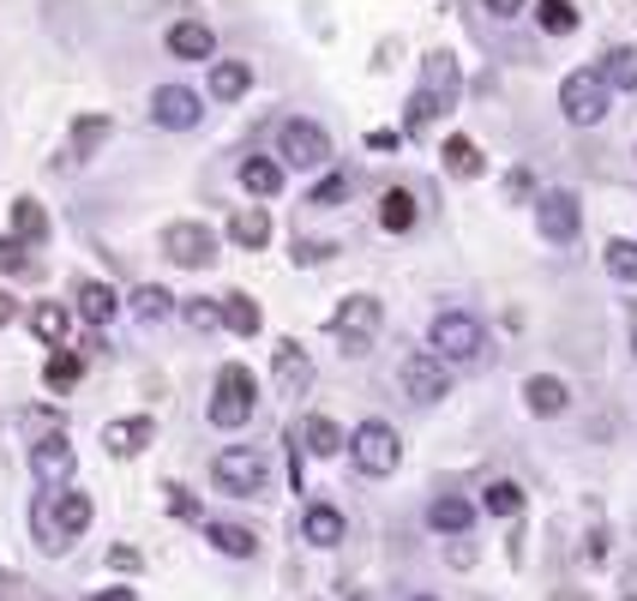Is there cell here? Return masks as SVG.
I'll return each instance as SVG.
<instances>
[{"label": "cell", "mask_w": 637, "mask_h": 601, "mask_svg": "<svg viewBox=\"0 0 637 601\" xmlns=\"http://www.w3.org/2000/svg\"><path fill=\"white\" fill-rule=\"evenodd\" d=\"M109 565L115 571H139V553H132V548H109Z\"/></svg>", "instance_id": "obj_46"}, {"label": "cell", "mask_w": 637, "mask_h": 601, "mask_svg": "<svg viewBox=\"0 0 637 601\" xmlns=\"http://www.w3.org/2000/svg\"><path fill=\"white\" fill-rule=\"evenodd\" d=\"M12 319H19V301H12L7 289H0V325H12Z\"/></svg>", "instance_id": "obj_47"}, {"label": "cell", "mask_w": 637, "mask_h": 601, "mask_svg": "<svg viewBox=\"0 0 637 601\" xmlns=\"http://www.w3.org/2000/svg\"><path fill=\"white\" fill-rule=\"evenodd\" d=\"M434 355L446 368H487V331L469 313H439L434 319Z\"/></svg>", "instance_id": "obj_2"}, {"label": "cell", "mask_w": 637, "mask_h": 601, "mask_svg": "<svg viewBox=\"0 0 637 601\" xmlns=\"http://www.w3.org/2000/svg\"><path fill=\"white\" fill-rule=\"evenodd\" d=\"M151 121L169 127V133H187V127L205 121V109H199V97H192V91H181V84H157V91H151Z\"/></svg>", "instance_id": "obj_12"}, {"label": "cell", "mask_w": 637, "mask_h": 601, "mask_svg": "<svg viewBox=\"0 0 637 601\" xmlns=\"http://www.w3.org/2000/svg\"><path fill=\"white\" fill-rule=\"evenodd\" d=\"M601 79L614 84V91H637V49H614V54H607Z\"/></svg>", "instance_id": "obj_39"}, {"label": "cell", "mask_w": 637, "mask_h": 601, "mask_svg": "<svg viewBox=\"0 0 637 601\" xmlns=\"http://www.w3.org/2000/svg\"><path fill=\"white\" fill-rule=\"evenodd\" d=\"M397 379H404V391H409L415 403H439L451 391V368L434 355V349H415L404 368H397Z\"/></svg>", "instance_id": "obj_10"}, {"label": "cell", "mask_w": 637, "mask_h": 601, "mask_svg": "<svg viewBox=\"0 0 637 601\" xmlns=\"http://www.w3.org/2000/svg\"><path fill=\"white\" fill-rule=\"evenodd\" d=\"M536 223L547 241H571L577 223H584V211H577V193H541L536 199Z\"/></svg>", "instance_id": "obj_13"}, {"label": "cell", "mask_w": 637, "mask_h": 601, "mask_svg": "<svg viewBox=\"0 0 637 601\" xmlns=\"http://www.w3.org/2000/svg\"><path fill=\"white\" fill-rule=\"evenodd\" d=\"M109 133H115V127H109V114H84V121H72V157H79V163H91Z\"/></svg>", "instance_id": "obj_26"}, {"label": "cell", "mask_w": 637, "mask_h": 601, "mask_svg": "<svg viewBox=\"0 0 637 601\" xmlns=\"http://www.w3.org/2000/svg\"><path fill=\"white\" fill-rule=\"evenodd\" d=\"M421 91H434V97H457V61H451L446 49L427 54V67H421Z\"/></svg>", "instance_id": "obj_30"}, {"label": "cell", "mask_w": 637, "mask_h": 601, "mask_svg": "<svg viewBox=\"0 0 637 601\" xmlns=\"http://www.w3.org/2000/svg\"><path fill=\"white\" fill-rule=\"evenodd\" d=\"M162 259L181 266V271H205L217 259V234L205 223H169L162 229Z\"/></svg>", "instance_id": "obj_8"}, {"label": "cell", "mask_w": 637, "mask_h": 601, "mask_svg": "<svg viewBox=\"0 0 637 601\" xmlns=\"http://www.w3.org/2000/svg\"><path fill=\"white\" fill-rule=\"evenodd\" d=\"M344 193H349V181H344V174H325V181L313 187V199H307V204H344Z\"/></svg>", "instance_id": "obj_42"}, {"label": "cell", "mask_w": 637, "mask_h": 601, "mask_svg": "<svg viewBox=\"0 0 637 601\" xmlns=\"http://www.w3.org/2000/svg\"><path fill=\"white\" fill-rule=\"evenodd\" d=\"M427 523H434L439 535H469V523H476V505L457 500V493H446V500L427 505Z\"/></svg>", "instance_id": "obj_23"}, {"label": "cell", "mask_w": 637, "mask_h": 601, "mask_svg": "<svg viewBox=\"0 0 637 601\" xmlns=\"http://www.w3.org/2000/svg\"><path fill=\"white\" fill-rule=\"evenodd\" d=\"M379 325H385V313H379L374 296H344L337 313H331V331H337V343H344L349 355H361V349L379 337Z\"/></svg>", "instance_id": "obj_7"}, {"label": "cell", "mask_w": 637, "mask_h": 601, "mask_svg": "<svg viewBox=\"0 0 637 601\" xmlns=\"http://www.w3.org/2000/svg\"><path fill=\"white\" fill-rule=\"evenodd\" d=\"M241 187L253 199H277V193H283V163H271V157H247V163H241Z\"/></svg>", "instance_id": "obj_24"}, {"label": "cell", "mask_w": 637, "mask_h": 601, "mask_svg": "<svg viewBox=\"0 0 637 601\" xmlns=\"http://www.w3.org/2000/svg\"><path fill=\"white\" fill-rule=\"evenodd\" d=\"M271 385H277V398H307L313 391V355H307L295 337H283V343L271 349Z\"/></svg>", "instance_id": "obj_9"}, {"label": "cell", "mask_w": 637, "mask_h": 601, "mask_svg": "<svg viewBox=\"0 0 637 601\" xmlns=\"http://www.w3.org/2000/svg\"><path fill=\"white\" fill-rule=\"evenodd\" d=\"M601 259H607V271H614L619 283H637V241H626V234H614Z\"/></svg>", "instance_id": "obj_38"}, {"label": "cell", "mask_w": 637, "mask_h": 601, "mask_svg": "<svg viewBox=\"0 0 637 601\" xmlns=\"http://www.w3.org/2000/svg\"><path fill=\"white\" fill-rule=\"evenodd\" d=\"M446 109H451V97L415 91V97H409V109H404V127H409V133H427V127H434V121H439V114H446Z\"/></svg>", "instance_id": "obj_32"}, {"label": "cell", "mask_w": 637, "mask_h": 601, "mask_svg": "<svg viewBox=\"0 0 637 601\" xmlns=\"http://www.w3.org/2000/svg\"><path fill=\"white\" fill-rule=\"evenodd\" d=\"M607 97H614V84L601 79V67H584V72H571V79L559 84V109H566L571 127H596L607 114Z\"/></svg>", "instance_id": "obj_6"}, {"label": "cell", "mask_w": 637, "mask_h": 601, "mask_svg": "<svg viewBox=\"0 0 637 601\" xmlns=\"http://www.w3.org/2000/svg\"><path fill=\"white\" fill-rule=\"evenodd\" d=\"M162 42H169V54H175V61H211V49H217V37L205 31L199 19L169 24V37H162Z\"/></svg>", "instance_id": "obj_18"}, {"label": "cell", "mask_w": 637, "mask_h": 601, "mask_svg": "<svg viewBox=\"0 0 637 601\" xmlns=\"http://www.w3.org/2000/svg\"><path fill=\"white\" fill-rule=\"evenodd\" d=\"M157 439V421L151 415H132V421H109V428H102V445L115 451V458H139L145 445H151Z\"/></svg>", "instance_id": "obj_16"}, {"label": "cell", "mask_w": 637, "mask_h": 601, "mask_svg": "<svg viewBox=\"0 0 637 601\" xmlns=\"http://www.w3.org/2000/svg\"><path fill=\"white\" fill-rule=\"evenodd\" d=\"M349 458H355V469L361 475H374V481H385V475H397V463H404V439H397V428L391 421H361V428L349 433Z\"/></svg>", "instance_id": "obj_3"}, {"label": "cell", "mask_w": 637, "mask_h": 601, "mask_svg": "<svg viewBox=\"0 0 637 601\" xmlns=\"http://www.w3.org/2000/svg\"><path fill=\"white\" fill-rule=\"evenodd\" d=\"M524 403H529V415L554 421V415H566V409H571V385H566V379H554V373H536V379H524Z\"/></svg>", "instance_id": "obj_15"}, {"label": "cell", "mask_w": 637, "mask_h": 601, "mask_svg": "<svg viewBox=\"0 0 637 601\" xmlns=\"http://www.w3.org/2000/svg\"><path fill=\"white\" fill-rule=\"evenodd\" d=\"M277 151H283V163H295V169H325L331 163V133H325L319 121H289Z\"/></svg>", "instance_id": "obj_11"}, {"label": "cell", "mask_w": 637, "mask_h": 601, "mask_svg": "<svg viewBox=\"0 0 637 601\" xmlns=\"http://www.w3.org/2000/svg\"><path fill=\"white\" fill-rule=\"evenodd\" d=\"M379 229H391V234H409L415 229V199L404 193V187H391V193L379 199Z\"/></svg>", "instance_id": "obj_31"}, {"label": "cell", "mask_w": 637, "mask_h": 601, "mask_svg": "<svg viewBox=\"0 0 637 601\" xmlns=\"http://www.w3.org/2000/svg\"><path fill=\"white\" fill-rule=\"evenodd\" d=\"M97 601H139V595H132V590H127V583H121V590H102Z\"/></svg>", "instance_id": "obj_48"}, {"label": "cell", "mask_w": 637, "mask_h": 601, "mask_svg": "<svg viewBox=\"0 0 637 601\" xmlns=\"http://www.w3.org/2000/svg\"><path fill=\"white\" fill-rule=\"evenodd\" d=\"M91 518H97V505L84 488H61V481L49 488V481H42V493L31 500V535H37L42 553H67L72 541L91 530Z\"/></svg>", "instance_id": "obj_1"}, {"label": "cell", "mask_w": 637, "mask_h": 601, "mask_svg": "<svg viewBox=\"0 0 637 601\" xmlns=\"http://www.w3.org/2000/svg\"><path fill=\"white\" fill-rule=\"evenodd\" d=\"M446 560H451L457 571H464V565H476V548H469V535H451V553H446Z\"/></svg>", "instance_id": "obj_44"}, {"label": "cell", "mask_w": 637, "mask_h": 601, "mask_svg": "<svg viewBox=\"0 0 637 601\" xmlns=\"http://www.w3.org/2000/svg\"><path fill=\"white\" fill-rule=\"evenodd\" d=\"M223 325H229L235 337H253V331H259V301L241 296V289H235V296H223Z\"/></svg>", "instance_id": "obj_35"}, {"label": "cell", "mask_w": 637, "mask_h": 601, "mask_svg": "<svg viewBox=\"0 0 637 601\" xmlns=\"http://www.w3.org/2000/svg\"><path fill=\"white\" fill-rule=\"evenodd\" d=\"M132 313H139V319H162V313H169V296H162L157 283L132 289Z\"/></svg>", "instance_id": "obj_40"}, {"label": "cell", "mask_w": 637, "mask_h": 601, "mask_svg": "<svg viewBox=\"0 0 637 601\" xmlns=\"http://www.w3.org/2000/svg\"><path fill=\"white\" fill-rule=\"evenodd\" d=\"M415 601H434V595H415Z\"/></svg>", "instance_id": "obj_49"}, {"label": "cell", "mask_w": 637, "mask_h": 601, "mask_svg": "<svg viewBox=\"0 0 637 601\" xmlns=\"http://www.w3.org/2000/svg\"><path fill=\"white\" fill-rule=\"evenodd\" d=\"M72 301H79V319H91V325H109V319L121 313V296H115L109 283H97V277H84Z\"/></svg>", "instance_id": "obj_21"}, {"label": "cell", "mask_w": 637, "mask_h": 601, "mask_svg": "<svg viewBox=\"0 0 637 601\" xmlns=\"http://www.w3.org/2000/svg\"><path fill=\"white\" fill-rule=\"evenodd\" d=\"M631 355H637V337H631Z\"/></svg>", "instance_id": "obj_50"}, {"label": "cell", "mask_w": 637, "mask_h": 601, "mask_svg": "<svg viewBox=\"0 0 637 601\" xmlns=\"http://www.w3.org/2000/svg\"><path fill=\"white\" fill-rule=\"evenodd\" d=\"M181 319L192 331H223V301H211V296H187L181 301Z\"/></svg>", "instance_id": "obj_37"}, {"label": "cell", "mask_w": 637, "mask_h": 601, "mask_svg": "<svg viewBox=\"0 0 637 601\" xmlns=\"http://www.w3.org/2000/svg\"><path fill=\"white\" fill-rule=\"evenodd\" d=\"M211 548L229 553V560H253V553H259V535L241 530V523H211Z\"/></svg>", "instance_id": "obj_29"}, {"label": "cell", "mask_w": 637, "mask_h": 601, "mask_svg": "<svg viewBox=\"0 0 637 601\" xmlns=\"http://www.w3.org/2000/svg\"><path fill=\"white\" fill-rule=\"evenodd\" d=\"M481 169L487 163H481V144L476 139H464V133L446 139V174H457V181H476Z\"/></svg>", "instance_id": "obj_27"}, {"label": "cell", "mask_w": 637, "mask_h": 601, "mask_svg": "<svg viewBox=\"0 0 637 601\" xmlns=\"http://www.w3.org/2000/svg\"><path fill=\"white\" fill-rule=\"evenodd\" d=\"M0 271H24V253H19L12 234H0Z\"/></svg>", "instance_id": "obj_43"}, {"label": "cell", "mask_w": 637, "mask_h": 601, "mask_svg": "<svg viewBox=\"0 0 637 601\" xmlns=\"http://www.w3.org/2000/svg\"><path fill=\"white\" fill-rule=\"evenodd\" d=\"M247 84H253V72H247L241 61H217V67H211V97H217V102H241Z\"/></svg>", "instance_id": "obj_28"}, {"label": "cell", "mask_w": 637, "mask_h": 601, "mask_svg": "<svg viewBox=\"0 0 637 601\" xmlns=\"http://www.w3.org/2000/svg\"><path fill=\"white\" fill-rule=\"evenodd\" d=\"M211 481L223 493H235V500H259L265 481H271V458H265L259 445H235V451H223V458L211 463Z\"/></svg>", "instance_id": "obj_4"}, {"label": "cell", "mask_w": 637, "mask_h": 601, "mask_svg": "<svg viewBox=\"0 0 637 601\" xmlns=\"http://www.w3.org/2000/svg\"><path fill=\"white\" fill-rule=\"evenodd\" d=\"M524 505H529V493L517 488V481H487V493H481V511H494V518L517 523V518H524Z\"/></svg>", "instance_id": "obj_25"}, {"label": "cell", "mask_w": 637, "mask_h": 601, "mask_svg": "<svg viewBox=\"0 0 637 601\" xmlns=\"http://www.w3.org/2000/svg\"><path fill=\"white\" fill-rule=\"evenodd\" d=\"M487 12H494V19H517V12H524V0H481Z\"/></svg>", "instance_id": "obj_45"}, {"label": "cell", "mask_w": 637, "mask_h": 601, "mask_svg": "<svg viewBox=\"0 0 637 601\" xmlns=\"http://www.w3.org/2000/svg\"><path fill=\"white\" fill-rule=\"evenodd\" d=\"M253 398H259V379L241 368V361H229L223 373H217V398H211V428H247L253 421Z\"/></svg>", "instance_id": "obj_5"}, {"label": "cell", "mask_w": 637, "mask_h": 601, "mask_svg": "<svg viewBox=\"0 0 637 601\" xmlns=\"http://www.w3.org/2000/svg\"><path fill=\"white\" fill-rule=\"evenodd\" d=\"M12 241L19 247H42L49 241V211L24 193V199H12Z\"/></svg>", "instance_id": "obj_19"}, {"label": "cell", "mask_w": 637, "mask_h": 601, "mask_svg": "<svg viewBox=\"0 0 637 601\" xmlns=\"http://www.w3.org/2000/svg\"><path fill=\"white\" fill-rule=\"evenodd\" d=\"M72 463H79V451H72L61 433H49V439H37V445H31V475L49 481V488L72 475Z\"/></svg>", "instance_id": "obj_14"}, {"label": "cell", "mask_w": 637, "mask_h": 601, "mask_svg": "<svg viewBox=\"0 0 637 601\" xmlns=\"http://www.w3.org/2000/svg\"><path fill=\"white\" fill-rule=\"evenodd\" d=\"M169 518L199 523V493H192V488H169Z\"/></svg>", "instance_id": "obj_41"}, {"label": "cell", "mask_w": 637, "mask_h": 601, "mask_svg": "<svg viewBox=\"0 0 637 601\" xmlns=\"http://www.w3.org/2000/svg\"><path fill=\"white\" fill-rule=\"evenodd\" d=\"M301 535L313 541V548H337V541H344V511L337 505H307L301 511Z\"/></svg>", "instance_id": "obj_22"}, {"label": "cell", "mask_w": 637, "mask_h": 601, "mask_svg": "<svg viewBox=\"0 0 637 601\" xmlns=\"http://www.w3.org/2000/svg\"><path fill=\"white\" fill-rule=\"evenodd\" d=\"M301 451L325 463V458H337V451H349V433L337 428L331 415H307V421H301Z\"/></svg>", "instance_id": "obj_17"}, {"label": "cell", "mask_w": 637, "mask_h": 601, "mask_svg": "<svg viewBox=\"0 0 637 601\" xmlns=\"http://www.w3.org/2000/svg\"><path fill=\"white\" fill-rule=\"evenodd\" d=\"M31 331H37L49 349H61V343H67V331H72V313L49 301V307H37V313H31Z\"/></svg>", "instance_id": "obj_34"}, {"label": "cell", "mask_w": 637, "mask_h": 601, "mask_svg": "<svg viewBox=\"0 0 637 601\" xmlns=\"http://www.w3.org/2000/svg\"><path fill=\"white\" fill-rule=\"evenodd\" d=\"M79 379H84V361L72 355V349H54L49 368H42V385H49V391H72Z\"/></svg>", "instance_id": "obj_33"}, {"label": "cell", "mask_w": 637, "mask_h": 601, "mask_svg": "<svg viewBox=\"0 0 637 601\" xmlns=\"http://www.w3.org/2000/svg\"><path fill=\"white\" fill-rule=\"evenodd\" d=\"M229 241L235 247H271V211L265 204H241L229 217Z\"/></svg>", "instance_id": "obj_20"}, {"label": "cell", "mask_w": 637, "mask_h": 601, "mask_svg": "<svg viewBox=\"0 0 637 601\" xmlns=\"http://www.w3.org/2000/svg\"><path fill=\"white\" fill-rule=\"evenodd\" d=\"M536 19H541L547 37H571L577 31V7H571V0H536Z\"/></svg>", "instance_id": "obj_36"}]
</instances>
